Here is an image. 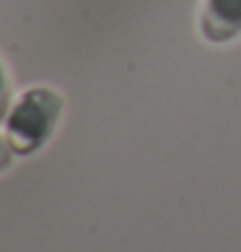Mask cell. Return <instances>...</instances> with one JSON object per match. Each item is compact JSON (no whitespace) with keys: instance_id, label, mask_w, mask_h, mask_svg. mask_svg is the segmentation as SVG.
<instances>
[{"instance_id":"6da1fadb","label":"cell","mask_w":241,"mask_h":252,"mask_svg":"<svg viewBox=\"0 0 241 252\" xmlns=\"http://www.w3.org/2000/svg\"><path fill=\"white\" fill-rule=\"evenodd\" d=\"M57 117V99L50 91H31L26 94L11 115V133L21 148H34L44 141Z\"/></svg>"},{"instance_id":"277c9868","label":"cell","mask_w":241,"mask_h":252,"mask_svg":"<svg viewBox=\"0 0 241 252\" xmlns=\"http://www.w3.org/2000/svg\"><path fill=\"white\" fill-rule=\"evenodd\" d=\"M0 164H3V143H0Z\"/></svg>"},{"instance_id":"3957f363","label":"cell","mask_w":241,"mask_h":252,"mask_svg":"<svg viewBox=\"0 0 241 252\" xmlns=\"http://www.w3.org/2000/svg\"><path fill=\"white\" fill-rule=\"evenodd\" d=\"M3 99H5V81H3V73H0V109H3Z\"/></svg>"},{"instance_id":"7a4b0ae2","label":"cell","mask_w":241,"mask_h":252,"mask_svg":"<svg viewBox=\"0 0 241 252\" xmlns=\"http://www.w3.org/2000/svg\"><path fill=\"white\" fill-rule=\"evenodd\" d=\"M241 29V0H208L205 34L210 39H226Z\"/></svg>"}]
</instances>
